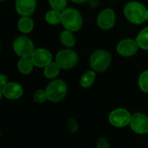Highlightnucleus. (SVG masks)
I'll return each instance as SVG.
<instances>
[{"label": "nucleus", "instance_id": "nucleus-30", "mask_svg": "<svg viewBox=\"0 0 148 148\" xmlns=\"http://www.w3.org/2000/svg\"><path fill=\"white\" fill-rule=\"evenodd\" d=\"M147 134H148V132H147Z\"/></svg>", "mask_w": 148, "mask_h": 148}, {"label": "nucleus", "instance_id": "nucleus-13", "mask_svg": "<svg viewBox=\"0 0 148 148\" xmlns=\"http://www.w3.org/2000/svg\"><path fill=\"white\" fill-rule=\"evenodd\" d=\"M36 0H16V10L22 16H29L36 10Z\"/></svg>", "mask_w": 148, "mask_h": 148}, {"label": "nucleus", "instance_id": "nucleus-16", "mask_svg": "<svg viewBox=\"0 0 148 148\" xmlns=\"http://www.w3.org/2000/svg\"><path fill=\"white\" fill-rule=\"evenodd\" d=\"M60 41L62 45H64L67 48H72L75 45L76 40L75 36L73 35L72 31H69L68 29H65L62 31L60 35Z\"/></svg>", "mask_w": 148, "mask_h": 148}, {"label": "nucleus", "instance_id": "nucleus-18", "mask_svg": "<svg viewBox=\"0 0 148 148\" xmlns=\"http://www.w3.org/2000/svg\"><path fill=\"white\" fill-rule=\"evenodd\" d=\"M60 69L61 67L56 62H51L44 68V75L48 79H54L59 75Z\"/></svg>", "mask_w": 148, "mask_h": 148}, {"label": "nucleus", "instance_id": "nucleus-2", "mask_svg": "<svg viewBox=\"0 0 148 148\" xmlns=\"http://www.w3.org/2000/svg\"><path fill=\"white\" fill-rule=\"evenodd\" d=\"M62 24L72 32L79 30L82 26V17L80 12L74 8H66L62 12Z\"/></svg>", "mask_w": 148, "mask_h": 148}, {"label": "nucleus", "instance_id": "nucleus-8", "mask_svg": "<svg viewBox=\"0 0 148 148\" xmlns=\"http://www.w3.org/2000/svg\"><path fill=\"white\" fill-rule=\"evenodd\" d=\"M139 45L136 40L126 38L121 40L117 45V52L123 57H130L136 54L139 49Z\"/></svg>", "mask_w": 148, "mask_h": 148}, {"label": "nucleus", "instance_id": "nucleus-5", "mask_svg": "<svg viewBox=\"0 0 148 148\" xmlns=\"http://www.w3.org/2000/svg\"><path fill=\"white\" fill-rule=\"evenodd\" d=\"M56 62L61 67V69H72L78 62V55L75 51L70 49H62L56 54Z\"/></svg>", "mask_w": 148, "mask_h": 148}, {"label": "nucleus", "instance_id": "nucleus-9", "mask_svg": "<svg viewBox=\"0 0 148 148\" xmlns=\"http://www.w3.org/2000/svg\"><path fill=\"white\" fill-rule=\"evenodd\" d=\"M34 66L38 68H45L52 62V55L46 49H36L30 56Z\"/></svg>", "mask_w": 148, "mask_h": 148}, {"label": "nucleus", "instance_id": "nucleus-25", "mask_svg": "<svg viewBox=\"0 0 148 148\" xmlns=\"http://www.w3.org/2000/svg\"><path fill=\"white\" fill-rule=\"evenodd\" d=\"M96 146H97V148H109V144H108V140L103 137H101L98 139Z\"/></svg>", "mask_w": 148, "mask_h": 148}, {"label": "nucleus", "instance_id": "nucleus-26", "mask_svg": "<svg viewBox=\"0 0 148 148\" xmlns=\"http://www.w3.org/2000/svg\"><path fill=\"white\" fill-rule=\"evenodd\" d=\"M0 82H1V88H3L7 83V76L3 74L0 75Z\"/></svg>", "mask_w": 148, "mask_h": 148}, {"label": "nucleus", "instance_id": "nucleus-24", "mask_svg": "<svg viewBox=\"0 0 148 148\" xmlns=\"http://www.w3.org/2000/svg\"><path fill=\"white\" fill-rule=\"evenodd\" d=\"M67 126H68V128L69 130L71 132V133H75L77 131L78 129V125L76 123V121L74 120V119H69L67 122Z\"/></svg>", "mask_w": 148, "mask_h": 148}, {"label": "nucleus", "instance_id": "nucleus-3", "mask_svg": "<svg viewBox=\"0 0 148 148\" xmlns=\"http://www.w3.org/2000/svg\"><path fill=\"white\" fill-rule=\"evenodd\" d=\"M111 54L103 49L95 51L90 57V66L97 72H103L108 69L111 63Z\"/></svg>", "mask_w": 148, "mask_h": 148}, {"label": "nucleus", "instance_id": "nucleus-11", "mask_svg": "<svg viewBox=\"0 0 148 148\" xmlns=\"http://www.w3.org/2000/svg\"><path fill=\"white\" fill-rule=\"evenodd\" d=\"M129 125L137 134H144L148 132V118L143 114L137 113L132 115Z\"/></svg>", "mask_w": 148, "mask_h": 148}, {"label": "nucleus", "instance_id": "nucleus-22", "mask_svg": "<svg viewBox=\"0 0 148 148\" xmlns=\"http://www.w3.org/2000/svg\"><path fill=\"white\" fill-rule=\"evenodd\" d=\"M139 86L143 92L148 93V70L142 72L141 75H140Z\"/></svg>", "mask_w": 148, "mask_h": 148}, {"label": "nucleus", "instance_id": "nucleus-14", "mask_svg": "<svg viewBox=\"0 0 148 148\" xmlns=\"http://www.w3.org/2000/svg\"><path fill=\"white\" fill-rule=\"evenodd\" d=\"M33 62L30 57H20V60L17 63L18 71L23 75L29 74L33 69Z\"/></svg>", "mask_w": 148, "mask_h": 148}, {"label": "nucleus", "instance_id": "nucleus-10", "mask_svg": "<svg viewBox=\"0 0 148 148\" xmlns=\"http://www.w3.org/2000/svg\"><path fill=\"white\" fill-rule=\"evenodd\" d=\"M116 16L115 13L112 9H105L100 12L97 16L98 26L104 30L110 29L114 27L115 23Z\"/></svg>", "mask_w": 148, "mask_h": 148}, {"label": "nucleus", "instance_id": "nucleus-4", "mask_svg": "<svg viewBox=\"0 0 148 148\" xmlns=\"http://www.w3.org/2000/svg\"><path fill=\"white\" fill-rule=\"evenodd\" d=\"M48 100L52 102H57L62 101L67 93L66 83L62 80H54L49 83L46 88Z\"/></svg>", "mask_w": 148, "mask_h": 148}, {"label": "nucleus", "instance_id": "nucleus-28", "mask_svg": "<svg viewBox=\"0 0 148 148\" xmlns=\"http://www.w3.org/2000/svg\"><path fill=\"white\" fill-rule=\"evenodd\" d=\"M147 20L148 21V10H147Z\"/></svg>", "mask_w": 148, "mask_h": 148}, {"label": "nucleus", "instance_id": "nucleus-12", "mask_svg": "<svg viewBox=\"0 0 148 148\" xmlns=\"http://www.w3.org/2000/svg\"><path fill=\"white\" fill-rule=\"evenodd\" d=\"M23 88L16 82H7L3 88H1V94L10 100L18 99L23 95Z\"/></svg>", "mask_w": 148, "mask_h": 148}, {"label": "nucleus", "instance_id": "nucleus-17", "mask_svg": "<svg viewBox=\"0 0 148 148\" xmlns=\"http://www.w3.org/2000/svg\"><path fill=\"white\" fill-rule=\"evenodd\" d=\"M95 80V70H88L82 75L81 80H80V84L82 88H87L92 86Z\"/></svg>", "mask_w": 148, "mask_h": 148}, {"label": "nucleus", "instance_id": "nucleus-21", "mask_svg": "<svg viewBox=\"0 0 148 148\" xmlns=\"http://www.w3.org/2000/svg\"><path fill=\"white\" fill-rule=\"evenodd\" d=\"M49 3L53 10L62 12L67 6V0H49Z\"/></svg>", "mask_w": 148, "mask_h": 148}, {"label": "nucleus", "instance_id": "nucleus-1", "mask_svg": "<svg viewBox=\"0 0 148 148\" xmlns=\"http://www.w3.org/2000/svg\"><path fill=\"white\" fill-rule=\"evenodd\" d=\"M147 8L139 2L132 1L124 7V15L127 19L134 24L143 23L147 20Z\"/></svg>", "mask_w": 148, "mask_h": 148}, {"label": "nucleus", "instance_id": "nucleus-29", "mask_svg": "<svg viewBox=\"0 0 148 148\" xmlns=\"http://www.w3.org/2000/svg\"><path fill=\"white\" fill-rule=\"evenodd\" d=\"M1 1H3V0H1Z\"/></svg>", "mask_w": 148, "mask_h": 148}, {"label": "nucleus", "instance_id": "nucleus-23", "mask_svg": "<svg viewBox=\"0 0 148 148\" xmlns=\"http://www.w3.org/2000/svg\"><path fill=\"white\" fill-rule=\"evenodd\" d=\"M33 98H34V101L37 103H43L46 100H48L46 91L42 90V89L36 91L33 95Z\"/></svg>", "mask_w": 148, "mask_h": 148}, {"label": "nucleus", "instance_id": "nucleus-27", "mask_svg": "<svg viewBox=\"0 0 148 148\" xmlns=\"http://www.w3.org/2000/svg\"><path fill=\"white\" fill-rule=\"evenodd\" d=\"M73 3H85L87 2L88 0H71Z\"/></svg>", "mask_w": 148, "mask_h": 148}, {"label": "nucleus", "instance_id": "nucleus-7", "mask_svg": "<svg viewBox=\"0 0 148 148\" xmlns=\"http://www.w3.org/2000/svg\"><path fill=\"white\" fill-rule=\"evenodd\" d=\"M131 114L124 108H117L109 114V122L116 127H123L130 123Z\"/></svg>", "mask_w": 148, "mask_h": 148}, {"label": "nucleus", "instance_id": "nucleus-20", "mask_svg": "<svg viewBox=\"0 0 148 148\" xmlns=\"http://www.w3.org/2000/svg\"><path fill=\"white\" fill-rule=\"evenodd\" d=\"M135 40L140 49L144 50H148V27L144 28L138 34Z\"/></svg>", "mask_w": 148, "mask_h": 148}, {"label": "nucleus", "instance_id": "nucleus-6", "mask_svg": "<svg viewBox=\"0 0 148 148\" xmlns=\"http://www.w3.org/2000/svg\"><path fill=\"white\" fill-rule=\"evenodd\" d=\"M13 49L20 57H30L35 50L32 41L23 36L15 39L13 42Z\"/></svg>", "mask_w": 148, "mask_h": 148}, {"label": "nucleus", "instance_id": "nucleus-15", "mask_svg": "<svg viewBox=\"0 0 148 148\" xmlns=\"http://www.w3.org/2000/svg\"><path fill=\"white\" fill-rule=\"evenodd\" d=\"M18 30L23 34H28L32 31L34 28L33 20L29 16H22L17 23Z\"/></svg>", "mask_w": 148, "mask_h": 148}, {"label": "nucleus", "instance_id": "nucleus-19", "mask_svg": "<svg viewBox=\"0 0 148 148\" xmlns=\"http://www.w3.org/2000/svg\"><path fill=\"white\" fill-rule=\"evenodd\" d=\"M45 20L49 24H58L62 22V12L52 9L45 14Z\"/></svg>", "mask_w": 148, "mask_h": 148}]
</instances>
